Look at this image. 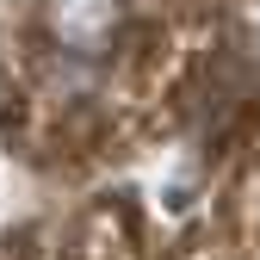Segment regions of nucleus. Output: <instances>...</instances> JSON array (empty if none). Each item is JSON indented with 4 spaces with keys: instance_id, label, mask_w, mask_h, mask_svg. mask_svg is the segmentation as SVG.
I'll use <instances>...</instances> for the list:
<instances>
[{
    "instance_id": "f257e3e1",
    "label": "nucleus",
    "mask_w": 260,
    "mask_h": 260,
    "mask_svg": "<svg viewBox=\"0 0 260 260\" xmlns=\"http://www.w3.org/2000/svg\"><path fill=\"white\" fill-rule=\"evenodd\" d=\"M44 25L62 56L100 62L124 31V0H44Z\"/></svg>"
}]
</instances>
